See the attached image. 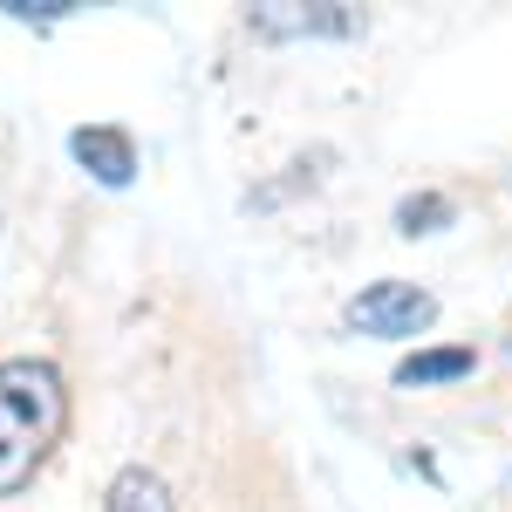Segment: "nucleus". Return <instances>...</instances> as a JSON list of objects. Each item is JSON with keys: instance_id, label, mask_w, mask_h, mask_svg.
<instances>
[{"instance_id": "8", "label": "nucleus", "mask_w": 512, "mask_h": 512, "mask_svg": "<svg viewBox=\"0 0 512 512\" xmlns=\"http://www.w3.org/2000/svg\"><path fill=\"white\" fill-rule=\"evenodd\" d=\"M7 14H21V21H62L76 0H0Z\"/></svg>"}, {"instance_id": "3", "label": "nucleus", "mask_w": 512, "mask_h": 512, "mask_svg": "<svg viewBox=\"0 0 512 512\" xmlns=\"http://www.w3.org/2000/svg\"><path fill=\"white\" fill-rule=\"evenodd\" d=\"M246 28L253 35H267V41H342V35H362L369 21H362V7H349V0H315V7H301V0H267V7H253L246 14Z\"/></svg>"}, {"instance_id": "5", "label": "nucleus", "mask_w": 512, "mask_h": 512, "mask_svg": "<svg viewBox=\"0 0 512 512\" xmlns=\"http://www.w3.org/2000/svg\"><path fill=\"white\" fill-rule=\"evenodd\" d=\"M103 512H178V499H171L164 472H151V465H123V472L110 478V492H103Z\"/></svg>"}, {"instance_id": "4", "label": "nucleus", "mask_w": 512, "mask_h": 512, "mask_svg": "<svg viewBox=\"0 0 512 512\" xmlns=\"http://www.w3.org/2000/svg\"><path fill=\"white\" fill-rule=\"evenodd\" d=\"M69 151H76V164L96 185H110V192H123V185L137 178V144H130V130H117V123H82V130H69Z\"/></svg>"}, {"instance_id": "1", "label": "nucleus", "mask_w": 512, "mask_h": 512, "mask_svg": "<svg viewBox=\"0 0 512 512\" xmlns=\"http://www.w3.org/2000/svg\"><path fill=\"white\" fill-rule=\"evenodd\" d=\"M69 431V383L41 355H0V499H21Z\"/></svg>"}, {"instance_id": "7", "label": "nucleus", "mask_w": 512, "mask_h": 512, "mask_svg": "<svg viewBox=\"0 0 512 512\" xmlns=\"http://www.w3.org/2000/svg\"><path fill=\"white\" fill-rule=\"evenodd\" d=\"M444 219H451V198H437V192H417V198H403V205H396V233H437V226H444Z\"/></svg>"}, {"instance_id": "2", "label": "nucleus", "mask_w": 512, "mask_h": 512, "mask_svg": "<svg viewBox=\"0 0 512 512\" xmlns=\"http://www.w3.org/2000/svg\"><path fill=\"white\" fill-rule=\"evenodd\" d=\"M437 321V294L431 287H410V280H376L349 301V328L355 335H383V342H403V335H424Z\"/></svg>"}, {"instance_id": "6", "label": "nucleus", "mask_w": 512, "mask_h": 512, "mask_svg": "<svg viewBox=\"0 0 512 512\" xmlns=\"http://www.w3.org/2000/svg\"><path fill=\"white\" fill-rule=\"evenodd\" d=\"M478 355L472 349H417L396 362V390H424V383H458V376H472Z\"/></svg>"}]
</instances>
